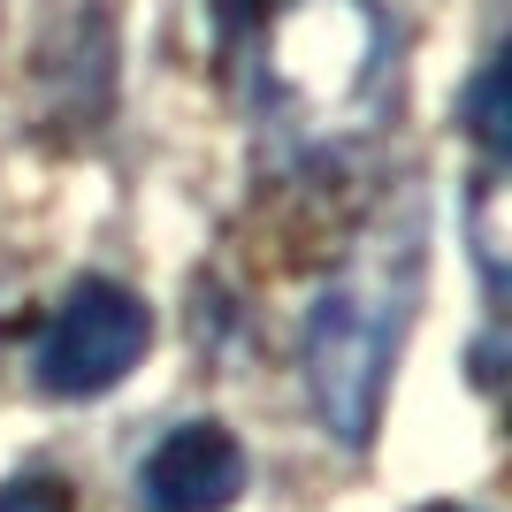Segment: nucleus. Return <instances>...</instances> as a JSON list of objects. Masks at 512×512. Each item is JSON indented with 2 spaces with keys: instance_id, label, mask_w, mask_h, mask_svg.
I'll return each instance as SVG.
<instances>
[{
  "instance_id": "1",
  "label": "nucleus",
  "mask_w": 512,
  "mask_h": 512,
  "mask_svg": "<svg viewBox=\"0 0 512 512\" xmlns=\"http://www.w3.org/2000/svg\"><path fill=\"white\" fill-rule=\"evenodd\" d=\"M413 299H421V222L413 214L390 222L383 214L352 245V260L321 283V299L306 306V329H299L306 398H314V421L352 451L383 421Z\"/></svg>"
},
{
  "instance_id": "2",
  "label": "nucleus",
  "mask_w": 512,
  "mask_h": 512,
  "mask_svg": "<svg viewBox=\"0 0 512 512\" xmlns=\"http://www.w3.org/2000/svg\"><path fill=\"white\" fill-rule=\"evenodd\" d=\"M390 100V16L375 0H283L260 23V115L299 161L344 153Z\"/></svg>"
},
{
  "instance_id": "3",
  "label": "nucleus",
  "mask_w": 512,
  "mask_h": 512,
  "mask_svg": "<svg viewBox=\"0 0 512 512\" xmlns=\"http://www.w3.org/2000/svg\"><path fill=\"white\" fill-rule=\"evenodd\" d=\"M153 352V306L115 276L69 283V299L46 314L31 375L46 398H100Z\"/></svg>"
},
{
  "instance_id": "4",
  "label": "nucleus",
  "mask_w": 512,
  "mask_h": 512,
  "mask_svg": "<svg viewBox=\"0 0 512 512\" xmlns=\"http://www.w3.org/2000/svg\"><path fill=\"white\" fill-rule=\"evenodd\" d=\"M237 497H245V444L222 421H176L138 459L146 512H230Z\"/></svg>"
},
{
  "instance_id": "5",
  "label": "nucleus",
  "mask_w": 512,
  "mask_h": 512,
  "mask_svg": "<svg viewBox=\"0 0 512 512\" xmlns=\"http://www.w3.org/2000/svg\"><path fill=\"white\" fill-rule=\"evenodd\" d=\"M505 161H482V176L467 184V245H474V268L490 283V299H505Z\"/></svg>"
},
{
  "instance_id": "6",
  "label": "nucleus",
  "mask_w": 512,
  "mask_h": 512,
  "mask_svg": "<svg viewBox=\"0 0 512 512\" xmlns=\"http://www.w3.org/2000/svg\"><path fill=\"white\" fill-rule=\"evenodd\" d=\"M459 123H467V138L482 146V161H505V146H512V69H505V54H490V62L467 77Z\"/></svg>"
},
{
  "instance_id": "7",
  "label": "nucleus",
  "mask_w": 512,
  "mask_h": 512,
  "mask_svg": "<svg viewBox=\"0 0 512 512\" xmlns=\"http://www.w3.org/2000/svg\"><path fill=\"white\" fill-rule=\"evenodd\" d=\"M0 512H77V497H69L62 474H46V467H23L0 482Z\"/></svg>"
},
{
  "instance_id": "8",
  "label": "nucleus",
  "mask_w": 512,
  "mask_h": 512,
  "mask_svg": "<svg viewBox=\"0 0 512 512\" xmlns=\"http://www.w3.org/2000/svg\"><path fill=\"white\" fill-rule=\"evenodd\" d=\"M207 8H214V31H222V39H253L283 0H207Z\"/></svg>"
},
{
  "instance_id": "9",
  "label": "nucleus",
  "mask_w": 512,
  "mask_h": 512,
  "mask_svg": "<svg viewBox=\"0 0 512 512\" xmlns=\"http://www.w3.org/2000/svg\"><path fill=\"white\" fill-rule=\"evenodd\" d=\"M436 512H451V505H436Z\"/></svg>"
}]
</instances>
